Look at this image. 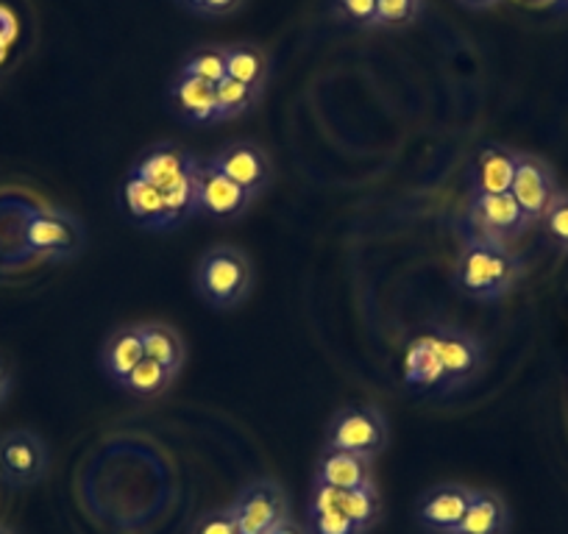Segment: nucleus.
I'll list each match as a JSON object with an SVG mask.
<instances>
[{"mask_svg":"<svg viewBox=\"0 0 568 534\" xmlns=\"http://www.w3.org/2000/svg\"><path fill=\"white\" fill-rule=\"evenodd\" d=\"M557 193H560V187H557V176L555 171H551L549 162H546L544 156L521 154V151H518L510 195L513 201L521 206V212L527 215V220L532 223V226L544 220L546 209H549V204L555 201Z\"/></svg>","mask_w":568,"mask_h":534,"instance_id":"10","label":"nucleus"},{"mask_svg":"<svg viewBox=\"0 0 568 534\" xmlns=\"http://www.w3.org/2000/svg\"><path fill=\"white\" fill-rule=\"evenodd\" d=\"M199 167L184 173L173 184L162 187V201H165V232L171 228H182L190 217L199 215Z\"/></svg>","mask_w":568,"mask_h":534,"instance_id":"24","label":"nucleus"},{"mask_svg":"<svg viewBox=\"0 0 568 534\" xmlns=\"http://www.w3.org/2000/svg\"><path fill=\"white\" fill-rule=\"evenodd\" d=\"M457 3H463L466 9H490L501 3V0H457Z\"/></svg>","mask_w":568,"mask_h":534,"instance_id":"37","label":"nucleus"},{"mask_svg":"<svg viewBox=\"0 0 568 534\" xmlns=\"http://www.w3.org/2000/svg\"><path fill=\"white\" fill-rule=\"evenodd\" d=\"M271 534H302V528H298L296 526V523H284V526L282 528H276V532H271Z\"/></svg>","mask_w":568,"mask_h":534,"instance_id":"38","label":"nucleus"},{"mask_svg":"<svg viewBox=\"0 0 568 534\" xmlns=\"http://www.w3.org/2000/svg\"><path fill=\"white\" fill-rule=\"evenodd\" d=\"M195 296L217 312L237 309L254 290V261L237 245H212L193 267Z\"/></svg>","mask_w":568,"mask_h":534,"instance_id":"2","label":"nucleus"},{"mask_svg":"<svg viewBox=\"0 0 568 534\" xmlns=\"http://www.w3.org/2000/svg\"><path fill=\"white\" fill-rule=\"evenodd\" d=\"M337 18L359 29H374L376 0H335Z\"/></svg>","mask_w":568,"mask_h":534,"instance_id":"31","label":"nucleus"},{"mask_svg":"<svg viewBox=\"0 0 568 534\" xmlns=\"http://www.w3.org/2000/svg\"><path fill=\"white\" fill-rule=\"evenodd\" d=\"M226 75L240 84L265 92L267 81H271V57L265 48L254 45V42L226 45Z\"/></svg>","mask_w":568,"mask_h":534,"instance_id":"23","label":"nucleus"},{"mask_svg":"<svg viewBox=\"0 0 568 534\" xmlns=\"http://www.w3.org/2000/svg\"><path fill=\"white\" fill-rule=\"evenodd\" d=\"M179 70L206 84H221L226 79V45H199L187 53Z\"/></svg>","mask_w":568,"mask_h":534,"instance_id":"28","label":"nucleus"},{"mask_svg":"<svg viewBox=\"0 0 568 534\" xmlns=\"http://www.w3.org/2000/svg\"><path fill=\"white\" fill-rule=\"evenodd\" d=\"M199 162L201 160L193 151L182 148L179 143H154L151 148L142 151L140 160L131 165L129 173L162 189L176 182V178H182L184 173L193 171V167H199Z\"/></svg>","mask_w":568,"mask_h":534,"instance_id":"14","label":"nucleus"},{"mask_svg":"<svg viewBox=\"0 0 568 534\" xmlns=\"http://www.w3.org/2000/svg\"><path fill=\"white\" fill-rule=\"evenodd\" d=\"M140 337H142V351H145V357L154 359L156 364L171 370L173 376L182 373L184 362H187V346H184L182 335H179L173 326L160 324V320L140 324Z\"/></svg>","mask_w":568,"mask_h":534,"instance_id":"22","label":"nucleus"},{"mask_svg":"<svg viewBox=\"0 0 568 534\" xmlns=\"http://www.w3.org/2000/svg\"><path fill=\"white\" fill-rule=\"evenodd\" d=\"M549 3H555L557 9H568V0H549Z\"/></svg>","mask_w":568,"mask_h":534,"instance_id":"39","label":"nucleus"},{"mask_svg":"<svg viewBox=\"0 0 568 534\" xmlns=\"http://www.w3.org/2000/svg\"><path fill=\"white\" fill-rule=\"evenodd\" d=\"M0 534H14L12 528H7V526H0Z\"/></svg>","mask_w":568,"mask_h":534,"instance_id":"41","label":"nucleus"},{"mask_svg":"<svg viewBox=\"0 0 568 534\" xmlns=\"http://www.w3.org/2000/svg\"><path fill=\"white\" fill-rule=\"evenodd\" d=\"M179 7L190 14H199V18H206V0H176Z\"/></svg>","mask_w":568,"mask_h":534,"instance_id":"36","label":"nucleus"},{"mask_svg":"<svg viewBox=\"0 0 568 534\" xmlns=\"http://www.w3.org/2000/svg\"><path fill=\"white\" fill-rule=\"evenodd\" d=\"M168 103H171L173 114H176L179 120H184L187 125L215 123V84L193 79V75L182 73V70H179L171 79V84H168Z\"/></svg>","mask_w":568,"mask_h":534,"instance_id":"15","label":"nucleus"},{"mask_svg":"<svg viewBox=\"0 0 568 534\" xmlns=\"http://www.w3.org/2000/svg\"><path fill=\"white\" fill-rule=\"evenodd\" d=\"M215 95H217L215 123H229V120L245 117V114L254 112L256 103L262 101L265 92L254 90V86L248 84H240V81L229 79L226 75L221 84H215Z\"/></svg>","mask_w":568,"mask_h":534,"instance_id":"25","label":"nucleus"},{"mask_svg":"<svg viewBox=\"0 0 568 534\" xmlns=\"http://www.w3.org/2000/svg\"><path fill=\"white\" fill-rule=\"evenodd\" d=\"M229 510L240 534H271L293 521L287 495L273 479H256L245 484Z\"/></svg>","mask_w":568,"mask_h":534,"instance_id":"7","label":"nucleus"},{"mask_svg":"<svg viewBox=\"0 0 568 534\" xmlns=\"http://www.w3.org/2000/svg\"><path fill=\"white\" fill-rule=\"evenodd\" d=\"M245 0H206V18H229L237 12Z\"/></svg>","mask_w":568,"mask_h":534,"instance_id":"34","label":"nucleus"},{"mask_svg":"<svg viewBox=\"0 0 568 534\" xmlns=\"http://www.w3.org/2000/svg\"><path fill=\"white\" fill-rule=\"evenodd\" d=\"M510 510L494 490H474L466 517L455 534H510Z\"/></svg>","mask_w":568,"mask_h":534,"instance_id":"21","label":"nucleus"},{"mask_svg":"<svg viewBox=\"0 0 568 534\" xmlns=\"http://www.w3.org/2000/svg\"><path fill=\"white\" fill-rule=\"evenodd\" d=\"M26 250L37 259L68 261L87 248V228L73 212L42 206L26 220Z\"/></svg>","mask_w":568,"mask_h":534,"instance_id":"4","label":"nucleus"},{"mask_svg":"<svg viewBox=\"0 0 568 534\" xmlns=\"http://www.w3.org/2000/svg\"><path fill=\"white\" fill-rule=\"evenodd\" d=\"M341 493L343 490L329 487V484L313 482L307 504L310 534H363L341 510Z\"/></svg>","mask_w":568,"mask_h":534,"instance_id":"20","label":"nucleus"},{"mask_svg":"<svg viewBox=\"0 0 568 534\" xmlns=\"http://www.w3.org/2000/svg\"><path fill=\"white\" fill-rule=\"evenodd\" d=\"M179 376H173L171 370L162 368V364H156L154 359H142L140 364H136L134 370H131L129 376L123 379V390H129L131 396L136 398H156L162 396V392H168L173 387V381H176Z\"/></svg>","mask_w":568,"mask_h":534,"instance_id":"26","label":"nucleus"},{"mask_svg":"<svg viewBox=\"0 0 568 534\" xmlns=\"http://www.w3.org/2000/svg\"><path fill=\"white\" fill-rule=\"evenodd\" d=\"M7 51H9L7 45H0V62H3V59H7Z\"/></svg>","mask_w":568,"mask_h":534,"instance_id":"40","label":"nucleus"},{"mask_svg":"<svg viewBox=\"0 0 568 534\" xmlns=\"http://www.w3.org/2000/svg\"><path fill=\"white\" fill-rule=\"evenodd\" d=\"M529 3H549V0H529Z\"/></svg>","mask_w":568,"mask_h":534,"instance_id":"42","label":"nucleus"},{"mask_svg":"<svg viewBox=\"0 0 568 534\" xmlns=\"http://www.w3.org/2000/svg\"><path fill=\"white\" fill-rule=\"evenodd\" d=\"M12 384H14L12 370H9V364L0 359V407L7 404L9 396H12Z\"/></svg>","mask_w":568,"mask_h":534,"instance_id":"35","label":"nucleus"},{"mask_svg":"<svg viewBox=\"0 0 568 534\" xmlns=\"http://www.w3.org/2000/svg\"><path fill=\"white\" fill-rule=\"evenodd\" d=\"M145 359L142 351V337H140V324L120 326L112 335H106L101 348V370L106 373V379H112L114 384H123L125 376L136 368V364Z\"/></svg>","mask_w":568,"mask_h":534,"instance_id":"18","label":"nucleus"},{"mask_svg":"<svg viewBox=\"0 0 568 534\" xmlns=\"http://www.w3.org/2000/svg\"><path fill=\"white\" fill-rule=\"evenodd\" d=\"M254 198L243 187L217 173L210 162H201L199 171V215L217 223H234L251 209Z\"/></svg>","mask_w":568,"mask_h":534,"instance_id":"11","label":"nucleus"},{"mask_svg":"<svg viewBox=\"0 0 568 534\" xmlns=\"http://www.w3.org/2000/svg\"><path fill=\"white\" fill-rule=\"evenodd\" d=\"M424 12V0H376L374 29H407Z\"/></svg>","mask_w":568,"mask_h":534,"instance_id":"29","label":"nucleus"},{"mask_svg":"<svg viewBox=\"0 0 568 534\" xmlns=\"http://www.w3.org/2000/svg\"><path fill=\"white\" fill-rule=\"evenodd\" d=\"M387 440H390V427L385 412L374 404H352L332 415L324 451H343L374 462L387 449Z\"/></svg>","mask_w":568,"mask_h":534,"instance_id":"3","label":"nucleus"},{"mask_svg":"<svg viewBox=\"0 0 568 534\" xmlns=\"http://www.w3.org/2000/svg\"><path fill=\"white\" fill-rule=\"evenodd\" d=\"M51 468L45 440L31 429H12L0 434V479L9 487H31L42 482Z\"/></svg>","mask_w":568,"mask_h":534,"instance_id":"8","label":"nucleus"},{"mask_svg":"<svg viewBox=\"0 0 568 534\" xmlns=\"http://www.w3.org/2000/svg\"><path fill=\"white\" fill-rule=\"evenodd\" d=\"M193 534H240L237 523H234L232 510H210L195 521Z\"/></svg>","mask_w":568,"mask_h":534,"instance_id":"32","label":"nucleus"},{"mask_svg":"<svg viewBox=\"0 0 568 534\" xmlns=\"http://www.w3.org/2000/svg\"><path fill=\"white\" fill-rule=\"evenodd\" d=\"M518 151L507 145L488 143L474 154L471 171H468V189L471 195H505L510 193L513 176H516Z\"/></svg>","mask_w":568,"mask_h":534,"instance_id":"13","label":"nucleus"},{"mask_svg":"<svg viewBox=\"0 0 568 534\" xmlns=\"http://www.w3.org/2000/svg\"><path fill=\"white\" fill-rule=\"evenodd\" d=\"M404 381L418 392H438L444 381V362H440L438 342L433 331L418 335L407 348L404 357Z\"/></svg>","mask_w":568,"mask_h":534,"instance_id":"17","label":"nucleus"},{"mask_svg":"<svg viewBox=\"0 0 568 534\" xmlns=\"http://www.w3.org/2000/svg\"><path fill=\"white\" fill-rule=\"evenodd\" d=\"M120 201L134 226L149 228V232H165V201H162V189H156L154 184L129 173L120 187Z\"/></svg>","mask_w":568,"mask_h":534,"instance_id":"16","label":"nucleus"},{"mask_svg":"<svg viewBox=\"0 0 568 534\" xmlns=\"http://www.w3.org/2000/svg\"><path fill=\"white\" fill-rule=\"evenodd\" d=\"M341 510L346 512L348 521L359 528V532H368L376 521H379L382 512V499L376 484H368V487L357 490H343L341 493Z\"/></svg>","mask_w":568,"mask_h":534,"instance_id":"27","label":"nucleus"},{"mask_svg":"<svg viewBox=\"0 0 568 534\" xmlns=\"http://www.w3.org/2000/svg\"><path fill=\"white\" fill-rule=\"evenodd\" d=\"M313 482L329 484V487L335 490H357L376 484L371 460L343 454V451H324V454H321L318 465H315Z\"/></svg>","mask_w":568,"mask_h":534,"instance_id":"19","label":"nucleus"},{"mask_svg":"<svg viewBox=\"0 0 568 534\" xmlns=\"http://www.w3.org/2000/svg\"><path fill=\"white\" fill-rule=\"evenodd\" d=\"M527 267L513 245L463 239L455 261V287L479 304H496L521 285Z\"/></svg>","mask_w":568,"mask_h":534,"instance_id":"1","label":"nucleus"},{"mask_svg":"<svg viewBox=\"0 0 568 534\" xmlns=\"http://www.w3.org/2000/svg\"><path fill=\"white\" fill-rule=\"evenodd\" d=\"M433 335L438 342L440 362H444V381H440L438 396H455L471 387L485 370L483 340L460 326H438Z\"/></svg>","mask_w":568,"mask_h":534,"instance_id":"6","label":"nucleus"},{"mask_svg":"<svg viewBox=\"0 0 568 534\" xmlns=\"http://www.w3.org/2000/svg\"><path fill=\"white\" fill-rule=\"evenodd\" d=\"M540 226H544L546 237L568 254V189H560V193L555 195V201H551L549 209H546Z\"/></svg>","mask_w":568,"mask_h":534,"instance_id":"30","label":"nucleus"},{"mask_svg":"<svg viewBox=\"0 0 568 534\" xmlns=\"http://www.w3.org/2000/svg\"><path fill=\"white\" fill-rule=\"evenodd\" d=\"M18 40V18L7 7H0V45H12Z\"/></svg>","mask_w":568,"mask_h":534,"instance_id":"33","label":"nucleus"},{"mask_svg":"<svg viewBox=\"0 0 568 534\" xmlns=\"http://www.w3.org/2000/svg\"><path fill=\"white\" fill-rule=\"evenodd\" d=\"M532 223L521 212V206L505 195H471L466 215L460 220L463 239H483V243L513 245L529 232Z\"/></svg>","mask_w":568,"mask_h":534,"instance_id":"5","label":"nucleus"},{"mask_svg":"<svg viewBox=\"0 0 568 534\" xmlns=\"http://www.w3.org/2000/svg\"><path fill=\"white\" fill-rule=\"evenodd\" d=\"M212 167L217 173H223L226 178H232L237 187H243L251 198H260L273 182V165L271 156L262 145H256L254 140H234V143L223 145L215 156H210Z\"/></svg>","mask_w":568,"mask_h":534,"instance_id":"9","label":"nucleus"},{"mask_svg":"<svg viewBox=\"0 0 568 534\" xmlns=\"http://www.w3.org/2000/svg\"><path fill=\"white\" fill-rule=\"evenodd\" d=\"M471 499L474 490L466 484H438V487L426 490L420 495L415 517H418L420 526L433 528V532L455 534V528L466 517Z\"/></svg>","mask_w":568,"mask_h":534,"instance_id":"12","label":"nucleus"}]
</instances>
